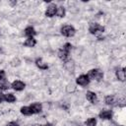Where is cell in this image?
Segmentation results:
<instances>
[{
  "label": "cell",
  "mask_w": 126,
  "mask_h": 126,
  "mask_svg": "<svg viewBox=\"0 0 126 126\" xmlns=\"http://www.w3.org/2000/svg\"><path fill=\"white\" fill-rule=\"evenodd\" d=\"M89 32L92 33V34H94V35H98L100 33H102L104 32V28L102 26H100L99 24H96V23H92L90 24V27H89Z\"/></svg>",
  "instance_id": "1"
},
{
  "label": "cell",
  "mask_w": 126,
  "mask_h": 126,
  "mask_svg": "<svg viewBox=\"0 0 126 126\" xmlns=\"http://www.w3.org/2000/svg\"><path fill=\"white\" fill-rule=\"evenodd\" d=\"M88 77L91 78V79L99 81V80L102 79V77H103V73H102V71H100L99 69H92V70L89 71V73H88Z\"/></svg>",
  "instance_id": "2"
},
{
  "label": "cell",
  "mask_w": 126,
  "mask_h": 126,
  "mask_svg": "<svg viewBox=\"0 0 126 126\" xmlns=\"http://www.w3.org/2000/svg\"><path fill=\"white\" fill-rule=\"evenodd\" d=\"M75 32H76V31H75L74 27H72V26L66 25V26H63L61 28V33L65 36H68V37L73 36L75 34Z\"/></svg>",
  "instance_id": "3"
},
{
  "label": "cell",
  "mask_w": 126,
  "mask_h": 126,
  "mask_svg": "<svg viewBox=\"0 0 126 126\" xmlns=\"http://www.w3.org/2000/svg\"><path fill=\"white\" fill-rule=\"evenodd\" d=\"M90 80H91V79L88 77V75H81V76H79V77L76 79V83H77L78 85H80V86L85 87V86L89 85Z\"/></svg>",
  "instance_id": "4"
},
{
  "label": "cell",
  "mask_w": 126,
  "mask_h": 126,
  "mask_svg": "<svg viewBox=\"0 0 126 126\" xmlns=\"http://www.w3.org/2000/svg\"><path fill=\"white\" fill-rule=\"evenodd\" d=\"M56 12H57V7H56V5L51 4V5H49V6L47 7V9H46V11H45V15H46L47 17L51 18V17H53V16L56 15Z\"/></svg>",
  "instance_id": "5"
},
{
  "label": "cell",
  "mask_w": 126,
  "mask_h": 126,
  "mask_svg": "<svg viewBox=\"0 0 126 126\" xmlns=\"http://www.w3.org/2000/svg\"><path fill=\"white\" fill-rule=\"evenodd\" d=\"M11 86H12V88H13L15 91H22V90H24L25 87H26L25 83H23L22 81H19V80L14 81V82L11 84Z\"/></svg>",
  "instance_id": "6"
},
{
  "label": "cell",
  "mask_w": 126,
  "mask_h": 126,
  "mask_svg": "<svg viewBox=\"0 0 126 126\" xmlns=\"http://www.w3.org/2000/svg\"><path fill=\"white\" fill-rule=\"evenodd\" d=\"M98 117L101 119H110L112 117V112H111V110H107V109L101 110L98 114Z\"/></svg>",
  "instance_id": "7"
},
{
  "label": "cell",
  "mask_w": 126,
  "mask_h": 126,
  "mask_svg": "<svg viewBox=\"0 0 126 126\" xmlns=\"http://www.w3.org/2000/svg\"><path fill=\"white\" fill-rule=\"evenodd\" d=\"M31 109H32V114L33 113H39L41 110H42V105L39 103V102H34L32 104H31Z\"/></svg>",
  "instance_id": "8"
},
{
  "label": "cell",
  "mask_w": 126,
  "mask_h": 126,
  "mask_svg": "<svg viewBox=\"0 0 126 126\" xmlns=\"http://www.w3.org/2000/svg\"><path fill=\"white\" fill-rule=\"evenodd\" d=\"M86 97H87V99H88L90 102H92V103H96V101H97L96 94H95L94 92H88V93L86 94Z\"/></svg>",
  "instance_id": "9"
},
{
  "label": "cell",
  "mask_w": 126,
  "mask_h": 126,
  "mask_svg": "<svg viewBox=\"0 0 126 126\" xmlns=\"http://www.w3.org/2000/svg\"><path fill=\"white\" fill-rule=\"evenodd\" d=\"M58 57H59L61 60L66 61V60L68 59V57H69V52L61 48V49L58 51Z\"/></svg>",
  "instance_id": "10"
},
{
  "label": "cell",
  "mask_w": 126,
  "mask_h": 126,
  "mask_svg": "<svg viewBox=\"0 0 126 126\" xmlns=\"http://www.w3.org/2000/svg\"><path fill=\"white\" fill-rule=\"evenodd\" d=\"M116 77L119 81H125V69L124 68H121V69H118L116 71Z\"/></svg>",
  "instance_id": "11"
},
{
  "label": "cell",
  "mask_w": 126,
  "mask_h": 126,
  "mask_svg": "<svg viewBox=\"0 0 126 126\" xmlns=\"http://www.w3.org/2000/svg\"><path fill=\"white\" fill-rule=\"evenodd\" d=\"M35 33H36V32L34 31V29L32 27H27L25 29V34L27 36H29V37H32Z\"/></svg>",
  "instance_id": "12"
},
{
  "label": "cell",
  "mask_w": 126,
  "mask_h": 126,
  "mask_svg": "<svg viewBox=\"0 0 126 126\" xmlns=\"http://www.w3.org/2000/svg\"><path fill=\"white\" fill-rule=\"evenodd\" d=\"M35 64H36V66H37L39 69H42V70H46V69L48 68L47 64L44 63L41 58H37V59L35 60Z\"/></svg>",
  "instance_id": "13"
},
{
  "label": "cell",
  "mask_w": 126,
  "mask_h": 126,
  "mask_svg": "<svg viewBox=\"0 0 126 126\" xmlns=\"http://www.w3.org/2000/svg\"><path fill=\"white\" fill-rule=\"evenodd\" d=\"M35 43H36V40L33 37H28L26 39V41L24 42V45L25 46H29V47H32V46L35 45Z\"/></svg>",
  "instance_id": "14"
},
{
  "label": "cell",
  "mask_w": 126,
  "mask_h": 126,
  "mask_svg": "<svg viewBox=\"0 0 126 126\" xmlns=\"http://www.w3.org/2000/svg\"><path fill=\"white\" fill-rule=\"evenodd\" d=\"M104 101H105V103L108 104V105H113V104H115V102H117V101H116V97H115L114 95H107V96L105 97Z\"/></svg>",
  "instance_id": "15"
},
{
  "label": "cell",
  "mask_w": 126,
  "mask_h": 126,
  "mask_svg": "<svg viewBox=\"0 0 126 126\" xmlns=\"http://www.w3.org/2000/svg\"><path fill=\"white\" fill-rule=\"evenodd\" d=\"M21 112L24 115H32V109H31L30 106H23V107H21Z\"/></svg>",
  "instance_id": "16"
},
{
  "label": "cell",
  "mask_w": 126,
  "mask_h": 126,
  "mask_svg": "<svg viewBox=\"0 0 126 126\" xmlns=\"http://www.w3.org/2000/svg\"><path fill=\"white\" fill-rule=\"evenodd\" d=\"M5 100L7 102H14L16 100V96L13 94H5Z\"/></svg>",
  "instance_id": "17"
},
{
  "label": "cell",
  "mask_w": 126,
  "mask_h": 126,
  "mask_svg": "<svg viewBox=\"0 0 126 126\" xmlns=\"http://www.w3.org/2000/svg\"><path fill=\"white\" fill-rule=\"evenodd\" d=\"M9 88V83L4 79L2 81H0V90L4 91V90H7Z\"/></svg>",
  "instance_id": "18"
},
{
  "label": "cell",
  "mask_w": 126,
  "mask_h": 126,
  "mask_svg": "<svg viewBox=\"0 0 126 126\" xmlns=\"http://www.w3.org/2000/svg\"><path fill=\"white\" fill-rule=\"evenodd\" d=\"M86 125H87V126H95V125H96V119L94 118V117L89 118V119L86 121Z\"/></svg>",
  "instance_id": "19"
},
{
  "label": "cell",
  "mask_w": 126,
  "mask_h": 126,
  "mask_svg": "<svg viewBox=\"0 0 126 126\" xmlns=\"http://www.w3.org/2000/svg\"><path fill=\"white\" fill-rule=\"evenodd\" d=\"M56 15L59 16V17H64L65 16V8L64 7H58L57 8V12H56Z\"/></svg>",
  "instance_id": "20"
},
{
  "label": "cell",
  "mask_w": 126,
  "mask_h": 126,
  "mask_svg": "<svg viewBox=\"0 0 126 126\" xmlns=\"http://www.w3.org/2000/svg\"><path fill=\"white\" fill-rule=\"evenodd\" d=\"M5 79V72L3 70H0V81Z\"/></svg>",
  "instance_id": "21"
},
{
  "label": "cell",
  "mask_w": 126,
  "mask_h": 126,
  "mask_svg": "<svg viewBox=\"0 0 126 126\" xmlns=\"http://www.w3.org/2000/svg\"><path fill=\"white\" fill-rule=\"evenodd\" d=\"M7 126H20L17 122H14V121H12V122H9L8 124H7Z\"/></svg>",
  "instance_id": "22"
},
{
  "label": "cell",
  "mask_w": 126,
  "mask_h": 126,
  "mask_svg": "<svg viewBox=\"0 0 126 126\" xmlns=\"http://www.w3.org/2000/svg\"><path fill=\"white\" fill-rule=\"evenodd\" d=\"M4 100H5V94H2V93H0V102H2Z\"/></svg>",
  "instance_id": "23"
},
{
  "label": "cell",
  "mask_w": 126,
  "mask_h": 126,
  "mask_svg": "<svg viewBox=\"0 0 126 126\" xmlns=\"http://www.w3.org/2000/svg\"><path fill=\"white\" fill-rule=\"evenodd\" d=\"M44 126H53V125H52V124H50V123H47V124H45Z\"/></svg>",
  "instance_id": "24"
}]
</instances>
